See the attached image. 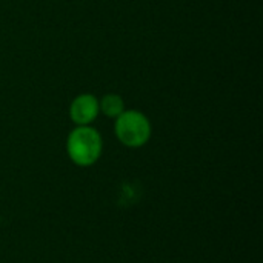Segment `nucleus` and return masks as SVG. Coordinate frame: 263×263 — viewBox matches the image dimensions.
I'll return each instance as SVG.
<instances>
[{"label": "nucleus", "mask_w": 263, "mask_h": 263, "mask_svg": "<svg viewBox=\"0 0 263 263\" xmlns=\"http://www.w3.org/2000/svg\"><path fill=\"white\" fill-rule=\"evenodd\" d=\"M114 120V134L123 146L136 149L145 146L149 142L153 136V126L146 114L142 111L125 109Z\"/></svg>", "instance_id": "nucleus-2"}, {"label": "nucleus", "mask_w": 263, "mask_h": 263, "mask_svg": "<svg viewBox=\"0 0 263 263\" xmlns=\"http://www.w3.org/2000/svg\"><path fill=\"white\" fill-rule=\"evenodd\" d=\"M102 153L103 139L91 125L76 126L66 137V154L69 160L80 168H88L97 163Z\"/></svg>", "instance_id": "nucleus-1"}, {"label": "nucleus", "mask_w": 263, "mask_h": 263, "mask_svg": "<svg viewBox=\"0 0 263 263\" xmlns=\"http://www.w3.org/2000/svg\"><path fill=\"white\" fill-rule=\"evenodd\" d=\"M99 109L103 116L109 119H117L126 108H125V100L122 99V96L116 92H109L99 99Z\"/></svg>", "instance_id": "nucleus-4"}, {"label": "nucleus", "mask_w": 263, "mask_h": 263, "mask_svg": "<svg viewBox=\"0 0 263 263\" xmlns=\"http://www.w3.org/2000/svg\"><path fill=\"white\" fill-rule=\"evenodd\" d=\"M99 99L89 92L79 94L69 105V119L76 126L91 125L99 117Z\"/></svg>", "instance_id": "nucleus-3"}]
</instances>
